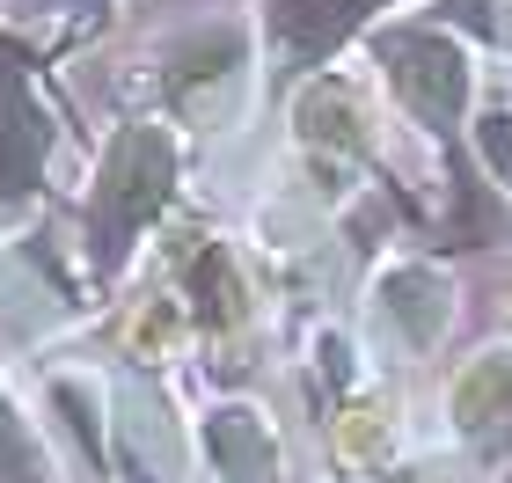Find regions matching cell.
Listing matches in <instances>:
<instances>
[{
    "label": "cell",
    "mask_w": 512,
    "mask_h": 483,
    "mask_svg": "<svg viewBox=\"0 0 512 483\" xmlns=\"http://www.w3.org/2000/svg\"><path fill=\"white\" fill-rule=\"evenodd\" d=\"M381 59H388V81H395V96H403L410 118H425L432 132H447L461 118V103H469V59L454 52V37L395 30L381 44Z\"/></svg>",
    "instance_id": "obj_3"
},
{
    "label": "cell",
    "mask_w": 512,
    "mask_h": 483,
    "mask_svg": "<svg viewBox=\"0 0 512 483\" xmlns=\"http://www.w3.org/2000/svg\"><path fill=\"white\" fill-rule=\"evenodd\" d=\"M0 483H37V447H30V432L15 425L8 403H0Z\"/></svg>",
    "instance_id": "obj_10"
},
{
    "label": "cell",
    "mask_w": 512,
    "mask_h": 483,
    "mask_svg": "<svg viewBox=\"0 0 512 483\" xmlns=\"http://www.w3.org/2000/svg\"><path fill=\"white\" fill-rule=\"evenodd\" d=\"M169 191H176V132L161 118H125L103 140L96 183H88V205H81L88 264H96L103 279L132 257V242L161 220Z\"/></svg>",
    "instance_id": "obj_1"
},
{
    "label": "cell",
    "mask_w": 512,
    "mask_h": 483,
    "mask_svg": "<svg viewBox=\"0 0 512 483\" xmlns=\"http://www.w3.org/2000/svg\"><path fill=\"white\" fill-rule=\"evenodd\" d=\"M337 447L352 454V462L381 454V447H388V410H381V403H344V410H337Z\"/></svg>",
    "instance_id": "obj_9"
},
{
    "label": "cell",
    "mask_w": 512,
    "mask_h": 483,
    "mask_svg": "<svg viewBox=\"0 0 512 483\" xmlns=\"http://www.w3.org/2000/svg\"><path fill=\"white\" fill-rule=\"evenodd\" d=\"M59 125L37 96V59L0 30V198H30L52 169Z\"/></svg>",
    "instance_id": "obj_2"
},
{
    "label": "cell",
    "mask_w": 512,
    "mask_h": 483,
    "mask_svg": "<svg viewBox=\"0 0 512 483\" xmlns=\"http://www.w3.org/2000/svg\"><path fill=\"white\" fill-rule=\"evenodd\" d=\"M447 410L461 432H512V359L505 352L469 359L447 388Z\"/></svg>",
    "instance_id": "obj_7"
},
{
    "label": "cell",
    "mask_w": 512,
    "mask_h": 483,
    "mask_svg": "<svg viewBox=\"0 0 512 483\" xmlns=\"http://www.w3.org/2000/svg\"><path fill=\"white\" fill-rule=\"evenodd\" d=\"M8 8H15V15H59L66 0H8Z\"/></svg>",
    "instance_id": "obj_12"
},
{
    "label": "cell",
    "mask_w": 512,
    "mask_h": 483,
    "mask_svg": "<svg viewBox=\"0 0 512 483\" xmlns=\"http://www.w3.org/2000/svg\"><path fill=\"white\" fill-rule=\"evenodd\" d=\"M125 344L139 359H169L183 344V301H169V293H154V301H139L132 322H125Z\"/></svg>",
    "instance_id": "obj_8"
},
{
    "label": "cell",
    "mask_w": 512,
    "mask_h": 483,
    "mask_svg": "<svg viewBox=\"0 0 512 483\" xmlns=\"http://www.w3.org/2000/svg\"><path fill=\"white\" fill-rule=\"evenodd\" d=\"M366 22V0H278L271 8V37L293 66H315L330 44H344Z\"/></svg>",
    "instance_id": "obj_5"
},
{
    "label": "cell",
    "mask_w": 512,
    "mask_h": 483,
    "mask_svg": "<svg viewBox=\"0 0 512 483\" xmlns=\"http://www.w3.org/2000/svg\"><path fill=\"white\" fill-rule=\"evenodd\" d=\"M205 447L227 483H278V432L256 410H213L205 418Z\"/></svg>",
    "instance_id": "obj_6"
},
{
    "label": "cell",
    "mask_w": 512,
    "mask_h": 483,
    "mask_svg": "<svg viewBox=\"0 0 512 483\" xmlns=\"http://www.w3.org/2000/svg\"><path fill=\"white\" fill-rule=\"evenodd\" d=\"M476 140H483V154H491V169L512 183V118H505V110H491V118L476 125Z\"/></svg>",
    "instance_id": "obj_11"
},
{
    "label": "cell",
    "mask_w": 512,
    "mask_h": 483,
    "mask_svg": "<svg viewBox=\"0 0 512 483\" xmlns=\"http://www.w3.org/2000/svg\"><path fill=\"white\" fill-rule=\"evenodd\" d=\"M293 125H300V147H308L322 169L337 161V176H344V169L366 161V110H359V96L344 81H315L308 96H300Z\"/></svg>",
    "instance_id": "obj_4"
}]
</instances>
